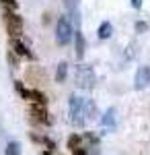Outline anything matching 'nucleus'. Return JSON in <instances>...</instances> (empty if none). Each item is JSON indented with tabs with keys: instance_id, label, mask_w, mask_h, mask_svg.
I'll use <instances>...</instances> for the list:
<instances>
[{
	"instance_id": "13",
	"label": "nucleus",
	"mask_w": 150,
	"mask_h": 155,
	"mask_svg": "<svg viewBox=\"0 0 150 155\" xmlns=\"http://www.w3.org/2000/svg\"><path fill=\"white\" fill-rule=\"evenodd\" d=\"M4 155H21V145L17 141H11L6 145V149H4Z\"/></svg>"
},
{
	"instance_id": "9",
	"label": "nucleus",
	"mask_w": 150,
	"mask_h": 155,
	"mask_svg": "<svg viewBox=\"0 0 150 155\" xmlns=\"http://www.w3.org/2000/svg\"><path fill=\"white\" fill-rule=\"evenodd\" d=\"M111 33H113V25L109 23V21H105V23L99 25V31H97L99 39H109V37H111Z\"/></svg>"
},
{
	"instance_id": "1",
	"label": "nucleus",
	"mask_w": 150,
	"mask_h": 155,
	"mask_svg": "<svg viewBox=\"0 0 150 155\" xmlns=\"http://www.w3.org/2000/svg\"><path fill=\"white\" fill-rule=\"evenodd\" d=\"M2 21H4V27H6V33L11 37H21L23 33V19L17 15L11 8H4L2 11Z\"/></svg>"
},
{
	"instance_id": "8",
	"label": "nucleus",
	"mask_w": 150,
	"mask_h": 155,
	"mask_svg": "<svg viewBox=\"0 0 150 155\" xmlns=\"http://www.w3.org/2000/svg\"><path fill=\"white\" fill-rule=\"evenodd\" d=\"M101 124H103L105 128H113L115 126V107H109L105 112L103 118H101Z\"/></svg>"
},
{
	"instance_id": "19",
	"label": "nucleus",
	"mask_w": 150,
	"mask_h": 155,
	"mask_svg": "<svg viewBox=\"0 0 150 155\" xmlns=\"http://www.w3.org/2000/svg\"><path fill=\"white\" fill-rule=\"evenodd\" d=\"M132 6L138 11V8H142V0H132Z\"/></svg>"
},
{
	"instance_id": "15",
	"label": "nucleus",
	"mask_w": 150,
	"mask_h": 155,
	"mask_svg": "<svg viewBox=\"0 0 150 155\" xmlns=\"http://www.w3.org/2000/svg\"><path fill=\"white\" fill-rule=\"evenodd\" d=\"M82 143H84V141H82V137H80V134H70V137H68V149H70V151H72L74 147L82 145Z\"/></svg>"
},
{
	"instance_id": "16",
	"label": "nucleus",
	"mask_w": 150,
	"mask_h": 155,
	"mask_svg": "<svg viewBox=\"0 0 150 155\" xmlns=\"http://www.w3.org/2000/svg\"><path fill=\"white\" fill-rule=\"evenodd\" d=\"M72 155H89V147L82 143V145H78V147H74L72 149Z\"/></svg>"
},
{
	"instance_id": "12",
	"label": "nucleus",
	"mask_w": 150,
	"mask_h": 155,
	"mask_svg": "<svg viewBox=\"0 0 150 155\" xmlns=\"http://www.w3.org/2000/svg\"><path fill=\"white\" fill-rule=\"evenodd\" d=\"M74 37H76V56L82 58L84 56V37L80 31H74Z\"/></svg>"
},
{
	"instance_id": "18",
	"label": "nucleus",
	"mask_w": 150,
	"mask_h": 155,
	"mask_svg": "<svg viewBox=\"0 0 150 155\" xmlns=\"http://www.w3.org/2000/svg\"><path fill=\"white\" fill-rule=\"evenodd\" d=\"M146 29H148V25H146V23H142V21H140V23L136 25V31H140V33H144Z\"/></svg>"
},
{
	"instance_id": "5",
	"label": "nucleus",
	"mask_w": 150,
	"mask_h": 155,
	"mask_svg": "<svg viewBox=\"0 0 150 155\" xmlns=\"http://www.w3.org/2000/svg\"><path fill=\"white\" fill-rule=\"evenodd\" d=\"M29 114H31V120L35 124H43V126L52 124V116L47 114V107L41 106V104H31L29 106Z\"/></svg>"
},
{
	"instance_id": "6",
	"label": "nucleus",
	"mask_w": 150,
	"mask_h": 155,
	"mask_svg": "<svg viewBox=\"0 0 150 155\" xmlns=\"http://www.w3.org/2000/svg\"><path fill=\"white\" fill-rule=\"evenodd\" d=\"M11 52L12 54H17L19 58H25V60H35L33 52L29 50L27 44L21 41V37H11Z\"/></svg>"
},
{
	"instance_id": "3",
	"label": "nucleus",
	"mask_w": 150,
	"mask_h": 155,
	"mask_svg": "<svg viewBox=\"0 0 150 155\" xmlns=\"http://www.w3.org/2000/svg\"><path fill=\"white\" fill-rule=\"evenodd\" d=\"M74 35V29H72V23H70L68 17H60L58 19V27H56V41L60 46H68L70 39Z\"/></svg>"
},
{
	"instance_id": "7",
	"label": "nucleus",
	"mask_w": 150,
	"mask_h": 155,
	"mask_svg": "<svg viewBox=\"0 0 150 155\" xmlns=\"http://www.w3.org/2000/svg\"><path fill=\"white\" fill-rule=\"evenodd\" d=\"M150 85V66H140L136 71V79H134V87L142 91Z\"/></svg>"
},
{
	"instance_id": "10",
	"label": "nucleus",
	"mask_w": 150,
	"mask_h": 155,
	"mask_svg": "<svg viewBox=\"0 0 150 155\" xmlns=\"http://www.w3.org/2000/svg\"><path fill=\"white\" fill-rule=\"evenodd\" d=\"M29 137H31V141H35V143L45 145V147H47V151H54V149H56V143H54V141H49L47 137H39V134H35V132H31Z\"/></svg>"
},
{
	"instance_id": "11",
	"label": "nucleus",
	"mask_w": 150,
	"mask_h": 155,
	"mask_svg": "<svg viewBox=\"0 0 150 155\" xmlns=\"http://www.w3.org/2000/svg\"><path fill=\"white\" fill-rule=\"evenodd\" d=\"M66 72H68V62H60L58 68H56V83L66 81Z\"/></svg>"
},
{
	"instance_id": "4",
	"label": "nucleus",
	"mask_w": 150,
	"mask_h": 155,
	"mask_svg": "<svg viewBox=\"0 0 150 155\" xmlns=\"http://www.w3.org/2000/svg\"><path fill=\"white\" fill-rule=\"evenodd\" d=\"M70 116L76 126H82L86 122V114H84V99L78 95H70Z\"/></svg>"
},
{
	"instance_id": "14",
	"label": "nucleus",
	"mask_w": 150,
	"mask_h": 155,
	"mask_svg": "<svg viewBox=\"0 0 150 155\" xmlns=\"http://www.w3.org/2000/svg\"><path fill=\"white\" fill-rule=\"evenodd\" d=\"M84 114H86V120L95 118V104H92V99H84Z\"/></svg>"
},
{
	"instance_id": "17",
	"label": "nucleus",
	"mask_w": 150,
	"mask_h": 155,
	"mask_svg": "<svg viewBox=\"0 0 150 155\" xmlns=\"http://www.w3.org/2000/svg\"><path fill=\"white\" fill-rule=\"evenodd\" d=\"M4 4V8H11V11H17L19 8V0H0Z\"/></svg>"
},
{
	"instance_id": "2",
	"label": "nucleus",
	"mask_w": 150,
	"mask_h": 155,
	"mask_svg": "<svg viewBox=\"0 0 150 155\" xmlns=\"http://www.w3.org/2000/svg\"><path fill=\"white\" fill-rule=\"evenodd\" d=\"M74 81H76V85L80 89H92L95 83H97V77H95V71H92L89 64H80V66H76Z\"/></svg>"
}]
</instances>
